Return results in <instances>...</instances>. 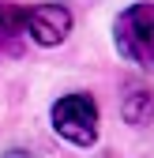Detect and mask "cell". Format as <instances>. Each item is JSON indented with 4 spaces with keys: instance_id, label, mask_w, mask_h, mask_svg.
<instances>
[{
    "instance_id": "1",
    "label": "cell",
    "mask_w": 154,
    "mask_h": 158,
    "mask_svg": "<svg viewBox=\"0 0 154 158\" xmlns=\"http://www.w3.org/2000/svg\"><path fill=\"white\" fill-rule=\"evenodd\" d=\"M117 49L128 56L132 64H139L143 72H154V4H132L128 11L117 15Z\"/></svg>"
},
{
    "instance_id": "2",
    "label": "cell",
    "mask_w": 154,
    "mask_h": 158,
    "mask_svg": "<svg viewBox=\"0 0 154 158\" xmlns=\"http://www.w3.org/2000/svg\"><path fill=\"white\" fill-rule=\"evenodd\" d=\"M53 128L75 147H90L98 139V106L90 94H64L53 102Z\"/></svg>"
},
{
    "instance_id": "3",
    "label": "cell",
    "mask_w": 154,
    "mask_h": 158,
    "mask_svg": "<svg viewBox=\"0 0 154 158\" xmlns=\"http://www.w3.org/2000/svg\"><path fill=\"white\" fill-rule=\"evenodd\" d=\"M71 34V11L64 4H34L26 8V38L38 45H60Z\"/></svg>"
},
{
    "instance_id": "4",
    "label": "cell",
    "mask_w": 154,
    "mask_h": 158,
    "mask_svg": "<svg viewBox=\"0 0 154 158\" xmlns=\"http://www.w3.org/2000/svg\"><path fill=\"white\" fill-rule=\"evenodd\" d=\"M19 34H26V8L0 0V56L19 53Z\"/></svg>"
},
{
    "instance_id": "5",
    "label": "cell",
    "mask_w": 154,
    "mask_h": 158,
    "mask_svg": "<svg viewBox=\"0 0 154 158\" xmlns=\"http://www.w3.org/2000/svg\"><path fill=\"white\" fill-rule=\"evenodd\" d=\"M120 113H124V121L136 124V128L150 124V121H154V90H147V87L128 90L124 102H120Z\"/></svg>"
},
{
    "instance_id": "6",
    "label": "cell",
    "mask_w": 154,
    "mask_h": 158,
    "mask_svg": "<svg viewBox=\"0 0 154 158\" xmlns=\"http://www.w3.org/2000/svg\"><path fill=\"white\" fill-rule=\"evenodd\" d=\"M8 158H26V151H8Z\"/></svg>"
}]
</instances>
